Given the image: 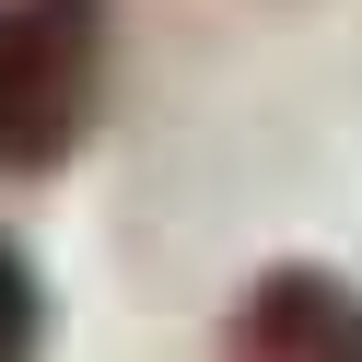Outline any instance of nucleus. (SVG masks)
<instances>
[{"label":"nucleus","mask_w":362,"mask_h":362,"mask_svg":"<svg viewBox=\"0 0 362 362\" xmlns=\"http://www.w3.org/2000/svg\"><path fill=\"white\" fill-rule=\"evenodd\" d=\"M105 82V0H12L0 12V164H59Z\"/></svg>","instance_id":"1"},{"label":"nucleus","mask_w":362,"mask_h":362,"mask_svg":"<svg viewBox=\"0 0 362 362\" xmlns=\"http://www.w3.org/2000/svg\"><path fill=\"white\" fill-rule=\"evenodd\" d=\"M222 362H362V292L327 269H269L222 327Z\"/></svg>","instance_id":"2"},{"label":"nucleus","mask_w":362,"mask_h":362,"mask_svg":"<svg viewBox=\"0 0 362 362\" xmlns=\"http://www.w3.org/2000/svg\"><path fill=\"white\" fill-rule=\"evenodd\" d=\"M0 362H35V269L0 245Z\"/></svg>","instance_id":"3"}]
</instances>
